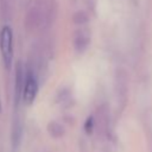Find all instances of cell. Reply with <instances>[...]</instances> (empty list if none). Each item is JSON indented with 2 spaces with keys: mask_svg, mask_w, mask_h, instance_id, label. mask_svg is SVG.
I'll return each instance as SVG.
<instances>
[{
  "mask_svg": "<svg viewBox=\"0 0 152 152\" xmlns=\"http://www.w3.org/2000/svg\"><path fill=\"white\" fill-rule=\"evenodd\" d=\"M0 51L4 65L10 69L13 62V33L8 25L4 26L0 31Z\"/></svg>",
  "mask_w": 152,
  "mask_h": 152,
  "instance_id": "obj_1",
  "label": "cell"
},
{
  "mask_svg": "<svg viewBox=\"0 0 152 152\" xmlns=\"http://www.w3.org/2000/svg\"><path fill=\"white\" fill-rule=\"evenodd\" d=\"M38 93V82L33 74L28 72L25 77V82L21 89V99L26 104H31Z\"/></svg>",
  "mask_w": 152,
  "mask_h": 152,
  "instance_id": "obj_2",
  "label": "cell"
},
{
  "mask_svg": "<svg viewBox=\"0 0 152 152\" xmlns=\"http://www.w3.org/2000/svg\"><path fill=\"white\" fill-rule=\"evenodd\" d=\"M48 132L53 138H61L64 134V128H63V126L61 124H58L56 121H51L48 125Z\"/></svg>",
  "mask_w": 152,
  "mask_h": 152,
  "instance_id": "obj_3",
  "label": "cell"
},
{
  "mask_svg": "<svg viewBox=\"0 0 152 152\" xmlns=\"http://www.w3.org/2000/svg\"><path fill=\"white\" fill-rule=\"evenodd\" d=\"M0 110H1V101H0Z\"/></svg>",
  "mask_w": 152,
  "mask_h": 152,
  "instance_id": "obj_4",
  "label": "cell"
}]
</instances>
